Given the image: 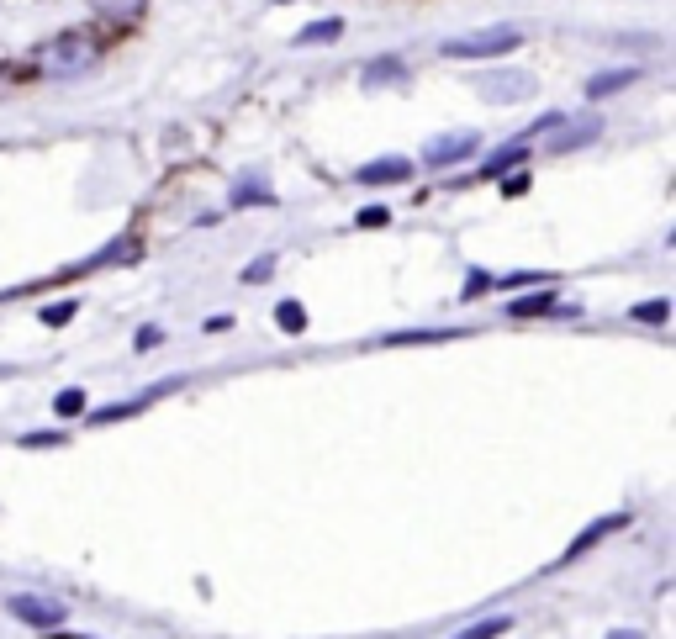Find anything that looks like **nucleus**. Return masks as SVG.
<instances>
[{
	"label": "nucleus",
	"mask_w": 676,
	"mask_h": 639,
	"mask_svg": "<svg viewBox=\"0 0 676 639\" xmlns=\"http://www.w3.org/2000/svg\"><path fill=\"white\" fill-rule=\"evenodd\" d=\"M597 138H603V122H597V117H566L550 133V154H576V148H587Z\"/></svg>",
	"instance_id": "6"
},
{
	"label": "nucleus",
	"mask_w": 676,
	"mask_h": 639,
	"mask_svg": "<svg viewBox=\"0 0 676 639\" xmlns=\"http://www.w3.org/2000/svg\"><path fill=\"white\" fill-rule=\"evenodd\" d=\"M407 80V64L397 59V53H381V59H370L365 69H360V85L365 90H381V85H402Z\"/></svg>",
	"instance_id": "11"
},
{
	"label": "nucleus",
	"mask_w": 676,
	"mask_h": 639,
	"mask_svg": "<svg viewBox=\"0 0 676 639\" xmlns=\"http://www.w3.org/2000/svg\"><path fill=\"white\" fill-rule=\"evenodd\" d=\"M471 154H481V133H444V138H434V143H423V164L428 169H449V164H465Z\"/></svg>",
	"instance_id": "5"
},
{
	"label": "nucleus",
	"mask_w": 676,
	"mask_h": 639,
	"mask_svg": "<svg viewBox=\"0 0 676 639\" xmlns=\"http://www.w3.org/2000/svg\"><path fill=\"white\" fill-rule=\"evenodd\" d=\"M228 201H233V206H254V201H259V206H270V201H275V191L265 185V175H243V180L233 185V196H228Z\"/></svg>",
	"instance_id": "16"
},
{
	"label": "nucleus",
	"mask_w": 676,
	"mask_h": 639,
	"mask_svg": "<svg viewBox=\"0 0 676 639\" xmlns=\"http://www.w3.org/2000/svg\"><path fill=\"white\" fill-rule=\"evenodd\" d=\"M53 412H59V418H80V412H85V391L80 386L59 391V397H53Z\"/></svg>",
	"instance_id": "20"
},
{
	"label": "nucleus",
	"mask_w": 676,
	"mask_h": 639,
	"mask_svg": "<svg viewBox=\"0 0 676 639\" xmlns=\"http://www.w3.org/2000/svg\"><path fill=\"white\" fill-rule=\"evenodd\" d=\"M523 159H529V138H513V143H502L486 154V164L476 169V180H502V175H513V169H523Z\"/></svg>",
	"instance_id": "8"
},
{
	"label": "nucleus",
	"mask_w": 676,
	"mask_h": 639,
	"mask_svg": "<svg viewBox=\"0 0 676 639\" xmlns=\"http://www.w3.org/2000/svg\"><path fill=\"white\" fill-rule=\"evenodd\" d=\"M386 222H391V212H386V206H365V212L354 217V228H386Z\"/></svg>",
	"instance_id": "24"
},
{
	"label": "nucleus",
	"mask_w": 676,
	"mask_h": 639,
	"mask_svg": "<svg viewBox=\"0 0 676 639\" xmlns=\"http://www.w3.org/2000/svg\"><path fill=\"white\" fill-rule=\"evenodd\" d=\"M507 629H513V618H481V624H471V629H460V634H449V639H502Z\"/></svg>",
	"instance_id": "17"
},
{
	"label": "nucleus",
	"mask_w": 676,
	"mask_h": 639,
	"mask_svg": "<svg viewBox=\"0 0 676 639\" xmlns=\"http://www.w3.org/2000/svg\"><path fill=\"white\" fill-rule=\"evenodd\" d=\"M275 6H286V0H275Z\"/></svg>",
	"instance_id": "29"
},
{
	"label": "nucleus",
	"mask_w": 676,
	"mask_h": 639,
	"mask_svg": "<svg viewBox=\"0 0 676 639\" xmlns=\"http://www.w3.org/2000/svg\"><path fill=\"white\" fill-rule=\"evenodd\" d=\"M449 338H465L460 328H402V333H386L381 349H402V344H449Z\"/></svg>",
	"instance_id": "13"
},
{
	"label": "nucleus",
	"mask_w": 676,
	"mask_h": 639,
	"mask_svg": "<svg viewBox=\"0 0 676 639\" xmlns=\"http://www.w3.org/2000/svg\"><path fill=\"white\" fill-rule=\"evenodd\" d=\"M96 64H101V43H96V32H85V27L53 32L48 43L32 53V69L43 74V80H80V74H90Z\"/></svg>",
	"instance_id": "1"
},
{
	"label": "nucleus",
	"mask_w": 676,
	"mask_h": 639,
	"mask_svg": "<svg viewBox=\"0 0 676 639\" xmlns=\"http://www.w3.org/2000/svg\"><path fill=\"white\" fill-rule=\"evenodd\" d=\"M634 80H640V69H634V64H624V69H608V74H592V80H587V96H592V101L618 96V90H629Z\"/></svg>",
	"instance_id": "14"
},
{
	"label": "nucleus",
	"mask_w": 676,
	"mask_h": 639,
	"mask_svg": "<svg viewBox=\"0 0 676 639\" xmlns=\"http://www.w3.org/2000/svg\"><path fill=\"white\" fill-rule=\"evenodd\" d=\"M16 444H22V449H59V444H64V434H22Z\"/></svg>",
	"instance_id": "25"
},
{
	"label": "nucleus",
	"mask_w": 676,
	"mask_h": 639,
	"mask_svg": "<svg viewBox=\"0 0 676 639\" xmlns=\"http://www.w3.org/2000/svg\"><path fill=\"white\" fill-rule=\"evenodd\" d=\"M529 191V175H523V169H513V175L502 180V196H523Z\"/></svg>",
	"instance_id": "26"
},
{
	"label": "nucleus",
	"mask_w": 676,
	"mask_h": 639,
	"mask_svg": "<svg viewBox=\"0 0 676 639\" xmlns=\"http://www.w3.org/2000/svg\"><path fill=\"white\" fill-rule=\"evenodd\" d=\"M344 37V16H323V22H312L296 32V48H317V43H338Z\"/></svg>",
	"instance_id": "15"
},
{
	"label": "nucleus",
	"mask_w": 676,
	"mask_h": 639,
	"mask_svg": "<svg viewBox=\"0 0 676 639\" xmlns=\"http://www.w3.org/2000/svg\"><path fill=\"white\" fill-rule=\"evenodd\" d=\"M624 523H629V513H608L603 523H592V529H581V534L566 544V555H560L555 566H576L581 555H587V550H597V544H603L608 534H618V529H624Z\"/></svg>",
	"instance_id": "7"
},
{
	"label": "nucleus",
	"mask_w": 676,
	"mask_h": 639,
	"mask_svg": "<svg viewBox=\"0 0 676 639\" xmlns=\"http://www.w3.org/2000/svg\"><path fill=\"white\" fill-rule=\"evenodd\" d=\"M507 317H576V307H560L555 291H529L507 302Z\"/></svg>",
	"instance_id": "9"
},
{
	"label": "nucleus",
	"mask_w": 676,
	"mask_h": 639,
	"mask_svg": "<svg viewBox=\"0 0 676 639\" xmlns=\"http://www.w3.org/2000/svg\"><path fill=\"white\" fill-rule=\"evenodd\" d=\"M270 275H275V259L265 254V259H254V265H243V275H238V280H243V286H265Z\"/></svg>",
	"instance_id": "21"
},
{
	"label": "nucleus",
	"mask_w": 676,
	"mask_h": 639,
	"mask_svg": "<svg viewBox=\"0 0 676 639\" xmlns=\"http://www.w3.org/2000/svg\"><path fill=\"white\" fill-rule=\"evenodd\" d=\"M90 11H96L101 22H111V27H133L148 11V0H90Z\"/></svg>",
	"instance_id": "12"
},
{
	"label": "nucleus",
	"mask_w": 676,
	"mask_h": 639,
	"mask_svg": "<svg viewBox=\"0 0 676 639\" xmlns=\"http://www.w3.org/2000/svg\"><path fill=\"white\" fill-rule=\"evenodd\" d=\"M412 175V159H370V164H360L354 169V185H397V180H407Z\"/></svg>",
	"instance_id": "10"
},
{
	"label": "nucleus",
	"mask_w": 676,
	"mask_h": 639,
	"mask_svg": "<svg viewBox=\"0 0 676 639\" xmlns=\"http://www.w3.org/2000/svg\"><path fill=\"white\" fill-rule=\"evenodd\" d=\"M486 286H492V275H481V270H476L471 280H465V296H481Z\"/></svg>",
	"instance_id": "27"
},
{
	"label": "nucleus",
	"mask_w": 676,
	"mask_h": 639,
	"mask_svg": "<svg viewBox=\"0 0 676 639\" xmlns=\"http://www.w3.org/2000/svg\"><path fill=\"white\" fill-rule=\"evenodd\" d=\"M275 323L286 328V333H302V328H307V307H302V302H280V307H275Z\"/></svg>",
	"instance_id": "19"
},
{
	"label": "nucleus",
	"mask_w": 676,
	"mask_h": 639,
	"mask_svg": "<svg viewBox=\"0 0 676 639\" xmlns=\"http://www.w3.org/2000/svg\"><path fill=\"white\" fill-rule=\"evenodd\" d=\"M523 43V32L518 27H481V32H465V37H449V43L439 48L444 59H507Z\"/></svg>",
	"instance_id": "2"
},
{
	"label": "nucleus",
	"mask_w": 676,
	"mask_h": 639,
	"mask_svg": "<svg viewBox=\"0 0 676 639\" xmlns=\"http://www.w3.org/2000/svg\"><path fill=\"white\" fill-rule=\"evenodd\" d=\"M11 618H22L27 629H43V634H53V629H64V618H69V603H59V597H11Z\"/></svg>",
	"instance_id": "4"
},
{
	"label": "nucleus",
	"mask_w": 676,
	"mask_h": 639,
	"mask_svg": "<svg viewBox=\"0 0 676 639\" xmlns=\"http://www.w3.org/2000/svg\"><path fill=\"white\" fill-rule=\"evenodd\" d=\"M159 338H164V328H159V323H143V328L133 333V349H138V354H148V349H159Z\"/></svg>",
	"instance_id": "23"
},
{
	"label": "nucleus",
	"mask_w": 676,
	"mask_h": 639,
	"mask_svg": "<svg viewBox=\"0 0 676 639\" xmlns=\"http://www.w3.org/2000/svg\"><path fill=\"white\" fill-rule=\"evenodd\" d=\"M534 90H539V80L529 69H486L476 80V96L492 101V106H518V101H529Z\"/></svg>",
	"instance_id": "3"
},
{
	"label": "nucleus",
	"mask_w": 676,
	"mask_h": 639,
	"mask_svg": "<svg viewBox=\"0 0 676 639\" xmlns=\"http://www.w3.org/2000/svg\"><path fill=\"white\" fill-rule=\"evenodd\" d=\"M629 317H634V323H650V328H661L666 317H671V302H666V296H650V302L629 307Z\"/></svg>",
	"instance_id": "18"
},
{
	"label": "nucleus",
	"mask_w": 676,
	"mask_h": 639,
	"mask_svg": "<svg viewBox=\"0 0 676 639\" xmlns=\"http://www.w3.org/2000/svg\"><path fill=\"white\" fill-rule=\"evenodd\" d=\"M608 639H645V634H640V629H613Z\"/></svg>",
	"instance_id": "28"
},
{
	"label": "nucleus",
	"mask_w": 676,
	"mask_h": 639,
	"mask_svg": "<svg viewBox=\"0 0 676 639\" xmlns=\"http://www.w3.org/2000/svg\"><path fill=\"white\" fill-rule=\"evenodd\" d=\"M74 312H80V302H53V307H43V323L64 328V323H74Z\"/></svg>",
	"instance_id": "22"
}]
</instances>
